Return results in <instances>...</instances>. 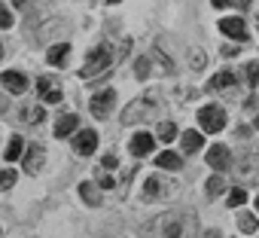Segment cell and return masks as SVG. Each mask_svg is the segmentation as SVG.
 <instances>
[{
  "instance_id": "6da1fadb",
  "label": "cell",
  "mask_w": 259,
  "mask_h": 238,
  "mask_svg": "<svg viewBox=\"0 0 259 238\" xmlns=\"http://www.w3.org/2000/svg\"><path fill=\"white\" fill-rule=\"evenodd\" d=\"M198 220L192 211H165L156 217V238H195Z\"/></svg>"
},
{
  "instance_id": "7a4b0ae2",
  "label": "cell",
  "mask_w": 259,
  "mask_h": 238,
  "mask_svg": "<svg viewBox=\"0 0 259 238\" xmlns=\"http://www.w3.org/2000/svg\"><path fill=\"white\" fill-rule=\"evenodd\" d=\"M119 55H122V49H116L113 43H101V46H95V49L89 52V58H85V64H82V70H79V76H82L85 83L98 80L101 73H107V70L119 61Z\"/></svg>"
},
{
  "instance_id": "3957f363",
  "label": "cell",
  "mask_w": 259,
  "mask_h": 238,
  "mask_svg": "<svg viewBox=\"0 0 259 238\" xmlns=\"http://www.w3.org/2000/svg\"><path fill=\"white\" fill-rule=\"evenodd\" d=\"M198 123H201V129H204V132L217 135V132H223V129H226V110H223V107H201Z\"/></svg>"
},
{
  "instance_id": "277c9868",
  "label": "cell",
  "mask_w": 259,
  "mask_h": 238,
  "mask_svg": "<svg viewBox=\"0 0 259 238\" xmlns=\"http://www.w3.org/2000/svg\"><path fill=\"white\" fill-rule=\"evenodd\" d=\"M153 107H156V95H144V98H138L132 107H128V110L122 113V123H125V126L138 123V119H141V116H147Z\"/></svg>"
},
{
  "instance_id": "5b68a950",
  "label": "cell",
  "mask_w": 259,
  "mask_h": 238,
  "mask_svg": "<svg viewBox=\"0 0 259 238\" xmlns=\"http://www.w3.org/2000/svg\"><path fill=\"white\" fill-rule=\"evenodd\" d=\"M113 104H116V92H113V89L98 92V95L92 98V116L107 119V116H110V110H113Z\"/></svg>"
},
{
  "instance_id": "8992f818",
  "label": "cell",
  "mask_w": 259,
  "mask_h": 238,
  "mask_svg": "<svg viewBox=\"0 0 259 238\" xmlns=\"http://www.w3.org/2000/svg\"><path fill=\"white\" fill-rule=\"evenodd\" d=\"M207 165L213 168V171H226L229 168V162H232V156H229V147H223V144H213L210 150H207Z\"/></svg>"
},
{
  "instance_id": "52a82bcc",
  "label": "cell",
  "mask_w": 259,
  "mask_h": 238,
  "mask_svg": "<svg viewBox=\"0 0 259 238\" xmlns=\"http://www.w3.org/2000/svg\"><path fill=\"white\" fill-rule=\"evenodd\" d=\"M95 147H98V135H95L92 129L76 132V138H73V150H76L79 156H92V153H95Z\"/></svg>"
},
{
  "instance_id": "ba28073f",
  "label": "cell",
  "mask_w": 259,
  "mask_h": 238,
  "mask_svg": "<svg viewBox=\"0 0 259 238\" xmlns=\"http://www.w3.org/2000/svg\"><path fill=\"white\" fill-rule=\"evenodd\" d=\"M43 162H46V150H43L40 144H31V147L25 150V171H28V174H37V171L43 168Z\"/></svg>"
},
{
  "instance_id": "9c48e42d",
  "label": "cell",
  "mask_w": 259,
  "mask_h": 238,
  "mask_svg": "<svg viewBox=\"0 0 259 238\" xmlns=\"http://www.w3.org/2000/svg\"><path fill=\"white\" fill-rule=\"evenodd\" d=\"M4 89H10L13 95H22V92H28V76L22 73V70H7L4 76Z\"/></svg>"
},
{
  "instance_id": "30bf717a",
  "label": "cell",
  "mask_w": 259,
  "mask_h": 238,
  "mask_svg": "<svg viewBox=\"0 0 259 238\" xmlns=\"http://www.w3.org/2000/svg\"><path fill=\"white\" fill-rule=\"evenodd\" d=\"M220 31H223L226 37H232V40H247V37H250L241 19H223V22H220Z\"/></svg>"
},
{
  "instance_id": "8fae6325",
  "label": "cell",
  "mask_w": 259,
  "mask_h": 238,
  "mask_svg": "<svg viewBox=\"0 0 259 238\" xmlns=\"http://www.w3.org/2000/svg\"><path fill=\"white\" fill-rule=\"evenodd\" d=\"M153 147H156V141H153V135H147V132H141V135L132 138V153H135V156H150Z\"/></svg>"
},
{
  "instance_id": "7c38bea8",
  "label": "cell",
  "mask_w": 259,
  "mask_h": 238,
  "mask_svg": "<svg viewBox=\"0 0 259 238\" xmlns=\"http://www.w3.org/2000/svg\"><path fill=\"white\" fill-rule=\"evenodd\" d=\"M37 92H40V98H43L46 104H58V101H61V89H55L46 76L37 80Z\"/></svg>"
},
{
  "instance_id": "4fadbf2b",
  "label": "cell",
  "mask_w": 259,
  "mask_h": 238,
  "mask_svg": "<svg viewBox=\"0 0 259 238\" xmlns=\"http://www.w3.org/2000/svg\"><path fill=\"white\" fill-rule=\"evenodd\" d=\"M76 123H79V119H76L73 113L61 116L58 123H55V138H67V135H73V132H76Z\"/></svg>"
},
{
  "instance_id": "5bb4252c",
  "label": "cell",
  "mask_w": 259,
  "mask_h": 238,
  "mask_svg": "<svg viewBox=\"0 0 259 238\" xmlns=\"http://www.w3.org/2000/svg\"><path fill=\"white\" fill-rule=\"evenodd\" d=\"M67 55H70V46H67V43H55V46L49 49V55H46V61H49L52 67H61V64L67 61Z\"/></svg>"
},
{
  "instance_id": "9a60e30c",
  "label": "cell",
  "mask_w": 259,
  "mask_h": 238,
  "mask_svg": "<svg viewBox=\"0 0 259 238\" xmlns=\"http://www.w3.org/2000/svg\"><path fill=\"white\" fill-rule=\"evenodd\" d=\"M180 147H183L186 153H198V150L204 147V138H201L198 132H183V135H180Z\"/></svg>"
},
{
  "instance_id": "2e32d148",
  "label": "cell",
  "mask_w": 259,
  "mask_h": 238,
  "mask_svg": "<svg viewBox=\"0 0 259 238\" xmlns=\"http://www.w3.org/2000/svg\"><path fill=\"white\" fill-rule=\"evenodd\" d=\"M22 153H25V141H22L19 135H13V138H10V144H7V153H4V156H7V162H16Z\"/></svg>"
},
{
  "instance_id": "e0dca14e",
  "label": "cell",
  "mask_w": 259,
  "mask_h": 238,
  "mask_svg": "<svg viewBox=\"0 0 259 238\" xmlns=\"http://www.w3.org/2000/svg\"><path fill=\"white\" fill-rule=\"evenodd\" d=\"M156 165H159V168L174 171V168H180V156H177V153H171V150H165V153H159V156H156Z\"/></svg>"
},
{
  "instance_id": "ac0fdd59",
  "label": "cell",
  "mask_w": 259,
  "mask_h": 238,
  "mask_svg": "<svg viewBox=\"0 0 259 238\" xmlns=\"http://www.w3.org/2000/svg\"><path fill=\"white\" fill-rule=\"evenodd\" d=\"M79 195H82V202L85 205H101V195H98V186L95 183H79Z\"/></svg>"
},
{
  "instance_id": "d6986e66",
  "label": "cell",
  "mask_w": 259,
  "mask_h": 238,
  "mask_svg": "<svg viewBox=\"0 0 259 238\" xmlns=\"http://www.w3.org/2000/svg\"><path fill=\"white\" fill-rule=\"evenodd\" d=\"M229 86H235V73H232V70H220V73L210 80V89H229Z\"/></svg>"
},
{
  "instance_id": "ffe728a7",
  "label": "cell",
  "mask_w": 259,
  "mask_h": 238,
  "mask_svg": "<svg viewBox=\"0 0 259 238\" xmlns=\"http://www.w3.org/2000/svg\"><path fill=\"white\" fill-rule=\"evenodd\" d=\"M238 229L247 232V235H253V232L259 229V220H256L253 214H241V217H238Z\"/></svg>"
},
{
  "instance_id": "44dd1931",
  "label": "cell",
  "mask_w": 259,
  "mask_h": 238,
  "mask_svg": "<svg viewBox=\"0 0 259 238\" xmlns=\"http://www.w3.org/2000/svg\"><path fill=\"white\" fill-rule=\"evenodd\" d=\"M16 180H19V171H13V168L0 171V189H13V186H16Z\"/></svg>"
},
{
  "instance_id": "7402d4cb",
  "label": "cell",
  "mask_w": 259,
  "mask_h": 238,
  "mask_svg": "<svg viewBox=\"0 0 259 238\" xmlns=\"http://www.w3.org/2000/svg\"><path fill=\"white\" fill-rule=\"evenodd\" d=\"M135 76H138V80H147V76H150V58H147V55H141V58L135 61Z\"/></svg>"
},
{
  "instance_id": "603a6c76",
  "label": "cell",
  "mask_w": 259,
  "mask_h": 238,
  "mask_svg": "<svg viewBox=\"0 0 259 238\" xmlns=\"http://www.w3.org/2000/svg\"><path fill=\"white\" fill-rule=\"evenodd\" d=\"M204 189H207V195H220V192L226 189V180H223L220 174H213V177L207 180V186H204Z\"/></svg>"
},
{
  "instance_id": "cb8c5ba5",
  "label": "cell",
  "mask_w": 259,
  "mask_h": 238,
  "mask_svg": "<svg viewBox=\"0 0 259 238\" xmlns=\"http://www.w3.org/2000/svg\"><path fill=\"white\" fill-rule=\"evenodd\" d=\"M159 192H162V183H159L156 177H150V180H147V186H144V199L150 202V199H156Z\"/></svg>"
},
{
  "instance_id": "d4e9b609",
  "label": "cell",
  "mask_w": 259,
  "mask_h": 238,
  "mask_svg": "<svg viewBox=\"0 0 259 238\" xmlns=\"http://www.w3.org/2000/svg\"><path fill=\"white\" fill-rule=\"evenodd\" d=\"M244 202H247V192H244V189H238V186L229 189V205H232V208H241Z\"/></svg>"
},
{
  "instance_id": "484cf974",
  "label": "cell",
  "mask_w": 259,
  "mask_h": 238,
  "mask_svg": "<svg viewBox=\"0 0 259 238\" xmlns=\"http://www.w3.org/2000/svg\"><path fill=\"white\" fill-rule=\"evenodd\" d=\"M159 138H162V141H174V138H177V126H174V123H162Z\"/></svg>"
},
{
  "instance_id": "4316f807",
  "label": "cell",
  "mask_w": 259,
  "mask_h": 238,
  "mask_svg": "<svg viewBox=\"0 0 259 238\" xmlns=\"http://www.w3.org/2000/svg\"><path fill=\"white\" fill-rule=\"evenodd\" d=\"M16 22H13V13H10V7L7 4H0V28H13Z\"/></svg>"
},
{
  "instance_id": "83f0119b",
  "label": "cell",
  "mask_w": 259,
  "mask_h": 238,
  "mask_svg": "<svg viewBox=\"0 0 259 238\" xmlns=\"http://www.w3.org/2000/svg\"><path fill=\"white\" fill-rule=\"evenodd\" d=\"M244 73H247V83H250V86L259 83V64H256V61H250V64L244 67Z\"/></svg>"
},
{
  "instance_id": "f1b7e54d",
  "label": "cell",
  "mask_w": 259,
  "mask_h": 238,
  "mask_svg": "<svg viewBox=\"0 0 259 238\" xmlns=\"http://www.w3.org/2000/svg\"><path fill=\"white\" fill-rule=\"evenodd\" d=\"M25 116H28V119H31V123L37 126V123H40V119H43V107H34V110H28Z\"/></svg>"
},
{
  "instance_id": "f546056e",
  "label": "cell",
  "mask_w": 259,
  "mask_h": 238,
  "mask_svg": "<svg viewBox=\"0 0 259 238\" xmlns=\"http://www.w3.org/2000/svg\"><path fill=\"white\" fill-rule=\"evenodd\" d=\"M207 64V55H201V52H192V67L198 70V67H204Z\"/></svg>"
},
{
  "instance_id": "4dcf8cb0",
  "label": "cell",
  "mask_w": 259,
  "mask_h": 238,
  "mask_svg": "<svg viewBox=\"0 0 259 238\" xmlns=\"http://www.w3.org/2000/svg\"><path fill=\"white\" fill-rule=\"evenodd\" d=\"M98 186H104V189H110V186H113V177L101 171V174H98Z\"/></svg>"
},
{
  "instance_id": "1f68e13d",
  "label": "cell",
  "mask_w": 259,
  "mask_h": 238,
  "mask_svg": "<svg viewBox=\"0 0 259 238\" xmlns=\"http://www.w3.org/2000/svg\"><path fill=\"white\" fill-rule=\"evenodd\" d=\"M101 165H104V168H116V156H113V153H107V156L101 159Z\"/></svg>"
},
{
  "instance_id": "d6a6232c",
  "label": "cell",
  "mask_w": 259,
  "mask_h": 238,
  "mask_svg": "<svg viewBox=\"0 0 259 238\" xmlns=\"http://www.w3.org/2000/svg\"><path fill=\"white\" fill-rule=\"evenodd\" d=\"M250 4V0H226V7H238V10H244Z\"/></svg>"
},
{
  "instance_id": "836d02e7",
  "label": "cell",
  "mask_w": 259,
  "mask_h": 238,
  "mask_svg": "<svg viewBox=\"0 0 259 238\" xmlns=\"http://www.w3.org/2000/svg\"><path fill=\"white\" fill-rule=\"evenodd\" d=\"M238 52H241V49H238V46H226V49H223V55H226V58H235V55H238Z\"/></svg>"
},
{
  "instance_id": "e575fe53",
  "label": "cell",
  "mask_w": 259,
  "mask_h": 238,
  "mask_svg": "<svg viewBox=\"0 0 259 238\" xmlns=\"http://www.w3.org/2000/svg\"><path fill=\"white\" fill-rule=\"evenodd\" d=\"M13 4H16V7H19V10H25V7H28V4H31V0H13Z\"/></svg>"
},
{
  "instance_id": "d590c367",
  "label": "cell",
  "mask_w": 259,
  "mask_h": 238,
  "mask_svg": "<svg viewBox=\"0 0 259 238\" xmlns=\"http://www.w3.org/2000/svg\"><path fill=\"white\" fill-rule=\"evenodd\" d=\"M7 107H10V101H7V98H4V95H0V113H4V110H7Z\"/></svg>"
},
{
  "instance_id": "8d00e7d4",
  "label": "cell",
  "mask_w": 259,
  "mask_h": 238,
  "mask_svg": "<svg viewBox=\"0 0 259 238\" xmlns=\"http://www.w3.org/2000/svg\"><path fill=\"white\" fill-rule=\"evenodd\" d=\"M210 4H213L217 10H223V7H226V0H210Z\"/></svg>"
},
{
  "instance_id": "74e56055",
  "label": "cell",
  "mask_w": 259,
  "mask_h": 238,
  "mask_svg": "<svg viewBox=\"0 0 259 238\" xmlns=\"http://www.w3.org/2000/svg\"><path fill=\"white\" fill-rule=\"evenodd\" d=\"M204 238H220V232H207V235H204Z\"/></svg>"
},
{
  "instance_id": "f35d334b",
  "label": "cell",
  "mask_w": 259,
  "mask_h": 238,
  "mask_svg": "<svg viewBox=\"0 0 259 238\" xmlns=\"http://www.w3.org/2000/svg\"><path fill=\"white\" fill-rule=\"evenodd\" d=\"M0 58H4V43H0Z\"/></svg>"
},
{
  "instance_id": "ab89813d",
  "label": "cell",
  "mask_w": 259,
  "mask_h": 238,
  "mask_svg": "<svg viewBox=\"0 0 259 238\" xmlns=\"http://www.w3.org/2000/svg\"><path fill=\"white\" fill-rule=\"evenodd\" d=\"M256 28H259V13H256Z\"/></svg>"
},
{
  "instance_id": "60d3db41",
  "label": "cell",
  "mask_w": 259,
  "mask_h": 238,
  "mask_svg": "<svg viewBox=\"0 0 259 238\" xmlns=\"http://www.w3.org/2000/svg\"><path fill=\"white\" fill-rule=\"evenodd\" d=\"M107 4H119V0H107Z\"/></svg>"
},
{
  "instance_id": "b9f144b4",
  "label": "cell",
  "mask_w": 259,
  "mask_h": 238,
  "mask_svg": "<svg viewBox=\"0 0 259 238\" xmlns=\"http://www.w3.org/2000/svg\"><path fill=\"white\" fill-rule=\"evenodd\" d=\"M256 129H259V116H256Z\"/></svg>"
},
{
  "instance_id": "7bdbcfd3",
  "label": "cell",
  "mask_w": 259,
  "mask_h": 238,
  "mask_svg": "<svg viewBox=\"0 0 259 238\" xmlns=\"http://www.w3.org/2000/svg\"><path fill=\"white\" fill-rule=\"evenodd\" d=\"M256 208H259V195H256Z\"/></svg>"
}]
</instances>
